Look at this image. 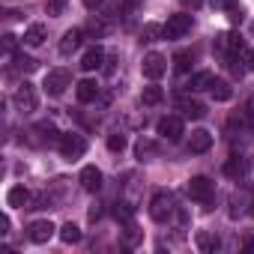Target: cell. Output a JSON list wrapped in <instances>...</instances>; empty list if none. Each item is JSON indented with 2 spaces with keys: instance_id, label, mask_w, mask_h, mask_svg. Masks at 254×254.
<instances>
[{
  "instance_id": "cell-1",
  "label": "cell",
  "mask_w": 254,
  "mask_h": 254,
  "mask_svg": "<svg viewBox=\"0 0 254 254\" xmlns=\"http://www.w3.org/2000/svg\"><path fill=\"white\" fill-rule=\"evenodd\" d=\"M12 105H15V111H21V114H33V111H36V105H39L36 87L24 81V84L15 90V96H12Z\"/></svg>"
},
{
  "instance_id": "cell-2",
  "label": "cell",
  "mask_w": 254,
  "mask_h": 254,
  "mask_svg": "<svg viewBox=\"0 0 254 254\" xmlns=\"http://www.w3.org/2000/svg\"><path fill=\"white\" fill-rule=\"evenodd\" d=\"M57 147H60V156H63L66 162H78V159L87 153V141H84L81 135H72V132H69V135H63Z\"/></svg>"
},
{
  "instance_id": "cell-3",
  "label": "cell",
  "mask_w": 254,
  "mask_h": 254,
  "mask_svg": "<svg viewBox=\"0 0 254 254\" xmlns=\"http://www.w3.org/2000/svg\"><path fill=\"white\" fill-rule=\"evenodd\" d=\"M162 27H165V33H162L165 39H183V36L191 30V15H186V12H177V15H171V18H168Z\"/></svg>"
},
{
  "instance_id": "cell-4",
  "label": "cell",
  "mask_w": 254,
  "mask_h": 254,
  "mask_svg": "<svg viewBox=\"0 0 254 254\" xmlns=\"http://www.w3.org/2000/svg\"><path fill=\"white\" fill-rule=\"evenodd\" d=\"M150 215H153L156 221H168V218L174 215V197H171L168 191H156L153 200H150Z\"/></svg>"
},
{
  "instance_id": "cell-5",
  "label": "cell",
  "mask_w": 254,
  "mask_h": 254,
  "mask_svg": "<svg viewBox=\"0 0 254 254\" xmlns=\"http://www.w3.org/2000/svg\"><path fill=\"white\" fill-rule=\"evenodd\" d=\"M212 183L206 180V177H191L189 180V197L191 200H197V203H209L212 200Z\"/></svg>"
},
{
  "instance_id": "cell-6",
  "label": "cell",
  "mask_w": 254,
  "mask_h": 254,
  "mask_svg": "<svg viewBox=\"0 0 254 254\" xmlns=\"http://www.w3.org/2000/svg\"><path fill=\"white\" fill-rule=\"evenodd\" d=\"M141 69H144V78H150V81H159V78L165 75V69H168V60H165L162 54H156V51H150V54L144 57V63H141Z\"/></svg>"
},
{
  "instance_id": "cell-7",
  "label": "cell",
  "mask_w": 254,
  "mask_h": 254,
  "mask_svg": "<svg viewBox=\"0 0 254 254\" xmlns=\"http://www.w3.org/2000/svg\"><path fill=\"white\" fill-rule=\"evenodd\" d=\"M69 81H72V78H69L66 69H51V72L45 75V84H42V87H45L48 96H60V93L69 87Z\"/></svg>"
},
{
  "instance_id": "cell-8",
  "label": "cell",
  "mask_w": 254,
  "mask_h": 254,
  "mask_svg": "<svg viewBox=\"0 0 254 254\" xmlns=\"http://www.w3.org/2000/svg\"><path fill=\"white\" fill-rule=\"evenodd\" d=\"M156 132L168 141H180L183 138V117H162L159 126H156Z\"/></svg>"
},
{
  "instance_id": "cell-9",
  "label": "cell",
  "mask_w": 254,
  "mask_h": 254,
  "mask_svg": "<svg viewBox=\"0 0 254 254\" xmlns=\"http://www.w3.org/2000/svg\"><path fill=\"white\" fill-rule=\"evenodd\" d=\"M78 183H81L84 191H99V189H102V171H99L96 165H87V168L81 171Z\"/></svg>"
},
{
  "instance_id": "cell-10",
  "label": "cell",
  "mask_w": 254,
  "mask_h": 254,
  "mask_svg": "<svg viewBox=\"0 0 254 254\" xmlns=\"http://www.w3.org/2000/svg\"><path fill=\"white\" fill-rule=\"evenodd\" d=\"M6 203H9V206H15V209H30L33 197H30V191H27L24 186H12V189H9V194H6Z\"/></svg>"
},
{
  "instance_id": "cell-11",
  "label": "cell",
  "mask_w": 254,
  "mask_h": 254,
  "mask_svg": "<svg viewBox=\"0 0 254 254\" xmlns=\"http://www.w3.org/2000/svg\"><path fill=\"white\" fill-rule=\"evenodd\" d=\"M33 135H39V144H54V141L60 144V138H63V135L57 132V126H54V123H48V120L33 126Z\"/></svg>"
},
{
  "instance_id": "cell-12",
  "label": "cell",
  "mask_w": 254,
  "mask_h": 254,
  "mask_svg": "<svg viewBox=\"0 0 254 254\" xmlns=\"http://www.w3.org/2000/svg\"><path fill=\"white\" fill-rule=\"evenodd\" d=\"M212 147V135L206 129H194L189 138V153H206Z\"/></svg>"
},
{
  "instance_id": "cell-13",
  "label": "cell",
  "mask_w": 254,
  "mask_h": 254,
  "mask_svg": "<svg viewBox=\"0 0 254 254\" xmlns=\"http://www.w3.org/2000/svg\"><path fill=\"white\" fill-rule=\"evenodd\" d=\"M27 230H30V239H33L36 245H42V242H48V239L54 236V230H57V227H54L51 221H33Z\"/></svg>"
},
{
  "instance_id": "cell-14",
  "label": "cell",
  "mask_w": 254,
  "mask_h": 254,
  "mask_svg": "<svg viewBox=\"0 0 254 254\" xmlns=\"http://www.w3.org/2000/svg\"><path fill=\"white\" fill-rule=\"evenodd\" d=\"M75 93H78V102H96L99 99V84L93 81V78H84V81H78V87H75Z\"/></svg>"
},
{
  "instance_id": "cell-15",
  "label": "cell",
  "mask_w": 254,
  "mask_h": 254,
  "mask_svg": "<svg viewBox=\"0 0 254 254\" xmlns=\"http://www.w3.org/2000/svg\"><path fill=\"white\" fill-rule=\"evenodd\" d=\"M177 108L183 111V117H189V120H200L203 114H206V105L203 102H197V99H180L177 102Z\"/></svg>"
},
{
  "instance_id": "cell-16",
  "label": "cell",
  "mask_w": 254,
  "mask_h": 254,
  "mask_svg": "<svg viewBox=\"0 0 254 254\" xmlns=\"http://www.w3.org/2000/svg\"><path fill=\"white\" fill-rule=\"evenodd\" d=\"M81 39H84V30H81V27L66 30V33H63V39H60V54H72V51L81 45Z\"/></svg>"
},
{
  "instance_id": "cell-17",
  "label": "cell",
  "mask_w": 254,
  "mask_h": 254,
  "mask_svg": "<svg viewBox=\"0 0 254 254\" xmlns=\"http://www.w3.org/2000/svg\"><path fill=\"white\" fill-rule=\"evenodd\" d=\"M102 63H105V51H102V48H90V51L81 57V69H84V72H96V69H102Z\"/></svg>"
},
{
  "instance_id": "cell-18",
  "label": "cell",
  "mask_w": 254,
  "mask_h": 254,
  "mask_svg": "<svg viewBox=\"0 0 254 254\" xmlns=\"http://www.w3.org/2000/svg\"><path fill=\"white\" fill-rule=\"evenodd\" d=\"M45 33H48L45 24H30V27L24 30V45H27V48H39V45L45 42Z\"/></svg>"
},
{
  "instance_id": "cell-19",
  "label": "cell",
  "mask_w": 254,
  "mask_h": 254,
  "mask_svg": "<svg viewBox=\"0 0 254 254\" xmlns=\"http://www.w3.org/2000/svg\"><path fill=\"white\" fill-rule=\"evenodd\" d=\"M209 93H212V99H215V102H230V96H233L230 84H227V81H218V78H212Z\"/></svg>"
},
{
  "instance_id": "cell-20",
  "label": "cell",
  "mask_w": 254,
  "mask_h": 254,
  "mask_svg": "<svg viewBox=\"0 0 254 254\" xmlns=\"http://www.w3.org/2000/svg\"><path fill=\"white\" fill-rule=\"evenodd\" d=\"M212 84V72H194L191 78H189V84H186V90H191V93H197V90H206Z\"/></svg>"
},
{
  "instance_id": "cell-21",
  "label": "cell",
  "mask_w": 254,
  "mask_h": 254,
  "mask_svg": "<svg viewBox=\"0 0 254 254\" xmlns=\"http://www.w3.org/2000/svg\"><path fill=\"white\" fill-rule=\"evenodd\" d=\"M224 174H227V177H233V180H236V177H242V174H245V162H242L239 156H230V159L224 162Z\"/></svg>"
},
{
  "instance_id": "cell-22",
  "label": "cell",
  "mask_w": 254,
  "mask_h": 254,
  "mask_svg": "<svg viewBox=\"0 0 254 254\" xmlns=\"http://www.w3.org/2000/svg\"><path fill=\"white\" fill-rule=\"evenodd\" d=\"M60 239H63L66 245L78 242V239H81V227H78V224H72V221H66V224L60 227Z\"/></svg>"
},
{
  "instance_id": "cell-23",
  "label": "cell",
  "mask_w": 254,
  "mask_h": 254,
  "mask_svg": "<svg viewBox=\"0 0 254 254\" xmlns=\"http://www.w3.org/2000/svg\"><path fill=\"white\" fill-rule=\"evenodd\" d=\"M162 99H165V93L159 87H144V93H141V102L144 105H159Z\"/></svg>"
},
{
  "instance_id": "cell-24",
  "label": "cell",
  "mask_w": 254,
  "mask_h": 254,
  "mask_svg": "<svg viewBox=\"0 0 254 254\" xmlns=\"http://www.w3.org/2000/svg\"><path fill=\"white\" fill-rule=\"evenodd\" d=\"M221 242H218V236H212V233H197V248L200 251H215Z\"/></svg>"
},
{
  "instance_id": "cell-25",
  "label": "cell",
  "mask_w": 254,
  "mask_h": 254,
  "mask_svg": "<svg viewBox=\"0 0 254 254\" xmlns=\"http://www.w3.org/2000/svg\"><path fill=\"white\" fill-rule=\"evenodd\" d=\"M123 239H126V245H138V242H141V230H138V224H135V221H129V224H126V230H123Z\"/></svg>"
},
{
  "instance_id": "cell-26",
  "label": "cell",
  "mask_w": 254,
  "mask_h": 254,
  "mask_svg": "<svg viewBox=\"0 0 254 254\" xmlns=\"http://www.w3.org/2000/svg\"><path fill=\"white\" fill-rule=\"evenodd\" d=\"M191 63H194L191 51H180V54L174 57V66H177V72H189V69H191Z\"/></svg>"
},
{
  "instance_id": "cell-27",
  "label": "cell",
  "mask_w": 254,
  "mask_h": 254,
  "mask_svg": "<svg viewBox=\"0 0 254 254\" xmlns=\"http://www.w3.org/2000/svg\"><path fill=\"white\" fill-rule=\"evenodd\" d=\"M114 215H117V221H120V224H129V221H132V206H129V203H117Z\"/></svg>"
},
{
  "instance_id": "cell-28",
  "label": "cell",
  "mask_w": 254,
  "mask_h": 254,
  "mask_svg": "<svg viewBox=\"0 0 254 254\" xmlns=\"http://www.w3.org/2000/svg\"><path fill=\"white\" fill-rule=\"evenodd\" d=\"M15 69H18V72H33V69H36V60L27 57V54H18V57H15Z\"/></svg>"
},
{
  "instance_id": "cell-29",
  "label": "cell",
  "mask_w": 254,
  "mask_h": 254,
  "mask_svg": "<svg viewBox=\"0 0 254 254\" xmlns=\"http://www.w3.org/2000/svg\"><path fill=\"white\" fill-rule=\"evenodd\" d=\"M123 147H126V138H123L120 132H111V135H108V150H111V153H123Z\"/></svg>"
},
{
  "instance_id": "cell-30",
  "label": "cell",
  "mask_w": 254,
  "mask_h": 254,
  "mask_svg": "<svg viewBox=\"0 0 254 254\" xmlns=\"http://www.w3.org/2000/svg\"><path fill=\"white\" fill-rule=\"evenodd\" d=\"M159 33H165V27H159V24H147V27L141 30V39H144V42H153Z\"/></svg>"
},
{
  "instance_id": "cell-31",
  "label": "cell",
  "mask_w": 254,
  "mask_h": 254,
  "mask_svg": "<svg viewBox=\"0 0 254 254\" xmlns=\"http://www.w3.org/2000/svg\"><path fill=\"white\" fill-rule=\"evenodd\" d=\"M69 0H48V15H63Z\"/></svg>"
},
{
  "instance_id": "cell-32",
  "label": "cell",
  "mask_w": 254,
  "mask_h": 254,
  "mask_svg": "<svg viewBox=\"0 0 254 254\" xmlns=\"http://www.w3.org/2000/svg\"><path fill=\"white\" fill-rule=\"evenodd\" d=\"M212 45H215V51H221V54H227V45H230V33H218Z\"/></svg>"
},
{
  "instance_id": "cell-33",
  "label": "cell",
  "mask_w": 254,
  "mask_h": 254,
  "mask_svg": "<svg viewBox=\"0 0 254 254\" xmlns=\"http://www.w3.org/2000/svg\"><path fill=\"white\" fill-rule=\"evenodd\" d=\"M3 54H6V57H12V54H15V36H12V33H6V36H3Z\"/></svg>"
},
{
  "instance_id": "cell-34",
  "label": "cell",
  "mask_w": 254,
  "mask_h": 254,
  "mask_svg": "<svg viewBox=\"0 0 254 254\" xmlns=\"http://www.w3.org/2000/svg\"><path fill=\"white\" fill-rule=\"evenodd\" d=\"M212 6H215V9H233L236 0H212Z\"/></svg>"
},
{
  "instance_id": "cell-35",
  "label": "cell",
  "mask_w": 254,
  "mask_h": 254,
  "mask_svg": "<svg viewBox=\"0 0 254 254\" xmlns=\"http://www.w3.org/2000/svg\"><path fill=\"white\" fill-rule=\"evenodd\" d=\"M147 153H153V144H147V141H141V144H138V159H144Z\"/></svg>"
},
{
  "instance_id": "cell-36",
  "label": "cell",
  "mask_w": 254,
  "mask_h": 254,
  "mask_svg": "<svg viewBox=\"0 0 254 254\" xmlns=\"http://www.w3.org/2000/svg\"><path fill=\"white\" fill-rule=\"evenodd\" d=\"M227 12H230V21H233V24H239V21H242V9H236V6H233V9H227Z\"/></svg>"
},
{
  "instance_id": "cell-37",
  "label": "cell",
  "mask_w": 254,
  "mask_h": 254,
  "mask_svg": "<svg viewBox=\"0 0 254 254\" xmlns=\"http://www.w3.org/2000/svg\"><path fill=\"white\" fill-rule=\"evenodd\" d=\"M242 245H245V251H254V233H248V236L242 239Z\"/></svg>"
},
{
  "instance_id": "cell-38",
  "label": "cell",
  "mask_w": 254,
  "mask_h": 254,
  "mask_svg": "<svg viewBox=\"0 0 254 254\" xmlns=\"http://www.w3.org/2000/svg\"><path fill=\"white\" fill-rule=\"evenodd\" d=\"M0 233H3V236L9 233V218H6V215H3V218H0Z\"/></svg>"
},
{
  "instance_id": "cell-39",
  "label": "cell",
  "mask_w": 254,
  "mask_h": 254,
  "mask_svg": "<svg viewBox=\"0 0 254 254\" xmlns=\"http://www.w3.org/2000/svg\"><path fill=\"white\" fill-rule=\"evenodd\" d=\"M84 6H87V9H99V6H102V0H84Z\"/></svg>"
},
{
  "instance_id": "cell-40",
  "label": "cell",
  "mask_w": 254,
  "mask_h": 254,
  "mask_svg": "<svg viewBox=\"0 0 254 254\" xmlns=\"http://www.w3.org/2000/svg\"><path fill=\"white\" fill-rule=\"evenodd\" d=\"M248 69L254 72V51H251V57H248Z\"/></svg>"
},
{
  "instance_id": "cell-41",
  "label": "cell",
  "mask_w": 254,
  "mask_h": 254,
  "mask_svg": "<svg viewBox=\"0 0 254 254\" xmlns=\"http://www.w3.org/2000/svg\"><path fill=\"white\" fill-rule=\"evenodd\" d=\"M189 3H191V6H200V0H189Z\"/></svg>"
},
{
  "instance_id": "cell-42",
  "label": "cell",
  "mask_w": 254,
  "mask_h": 254,
  "mask_svg": "<svg viewBox=\"0 0 254 254\" xmlns=\"http://www.w3.org/2000/svg\"><path fill=\"white\" fill-rule=\"evenodd\" d=\"M251 215H254V206H251Z\"/></svg>"
}]
</instances>
